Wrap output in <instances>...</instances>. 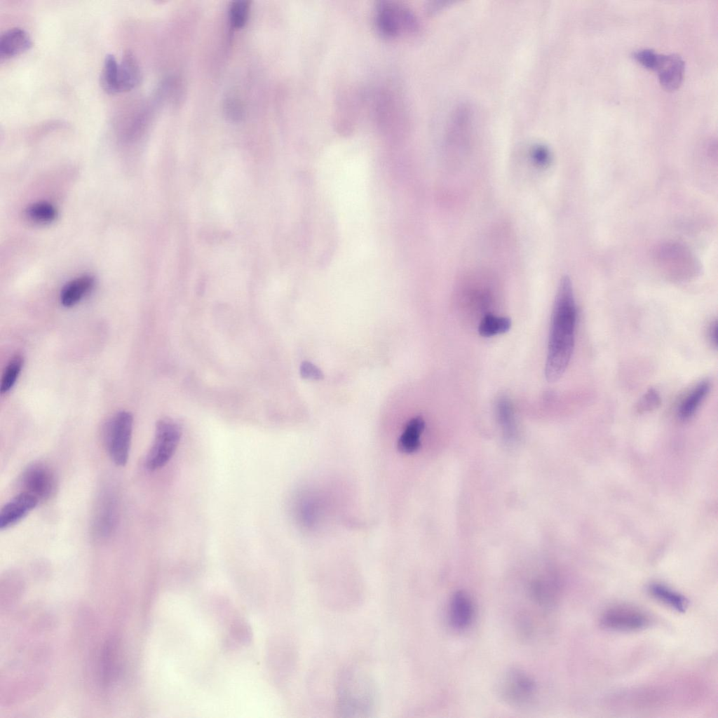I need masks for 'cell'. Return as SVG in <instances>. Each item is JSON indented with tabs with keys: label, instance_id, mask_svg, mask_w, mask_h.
Masks as SVG:
<instances>
[{
	"label": "cell",
	"instance_id": "cell-1",
	"mask_svg": "<svg viewBox=\"0 0 718 718\" xmlns=\"http://www.w3.org/2000/svg\"><path fill=\"white\" fill-rule=\"evenodd\" d=\"M576 306L571 280L563 277L553 304L545 376L549 382L557 381L571 360L575 339Z\"/></svg>",
	"mask_w": 718,
	"mask_h": 718
},
{
	"label": "cell",
	"instance_id": "cell-2",
	"mask_svg": "<svg viewBox=\"0 0 718 718\" xmlns=\"http://www.w3.org/2000/svg\"><path fill=\"white\" fill-rule=\"evenodd\" d=\"M338 705L343 716L362 717L373 712L377 705L375 684L366 672L350 668L340 679Z\"/></svg>",
	"mask_w": 718,
	"mask_h": 718
},
{
	"label": "cell",
	"instance_id": "cell-3",
	"mask_svg": "<svg viewBox=\"0 0 718 718\" xmlns=\"http://www.w3.org/2000/svg\"><path fill=\"white\" fill-rule=\"evenodd\" d=\"M133 424L132 414L126 411H121L111 416L104 426V445L111 459L117 466H123L128 461Z\"/></svg>",
	"mask_w": 718,
	"mask_h": 718
},
{
	"label": "cell",
	"instance_id": "cell-4",
	"mask_svg": "<svg viewBox=\"0 0 718 718\" xmlns=\"http://www.w3.org/2000/svg\"><path fill=\"white\" fill-rule=\"evenodd\" d=\"M181 438V428L169 419H162L156 425L154 439L146 456L145 466L149 470L164 466L174 454Z\"/></svg>",
	"mask_w": 718,
	"mask_h": 718
},
{
	"label": "cell",
	"instance_id": "cell-5",
	"mask_svg": "<svg viewBox=\"0 0 718 718\" xmlns=\"http://www.w3.org/2000/svg\"><path fill=\"white\" fill-rule=\"evenodd\" d=\"M499 691L502 699L509 704L524 706L534 700L537 686L529 674L522 669L513 668L508 670L502 676L499 684Z\"/></svg>",
	"mask_w": 718,
	"mask_h": 718
},
{
	"label": "cell",
	"instance_id": "cell-6",
	"mask_svg": "<svg viewBox=\"0 0 718 718\" xmlns=\"http://www.w3.org/2000/svg\"><path fill=\"white\" fill-rule=\"evenodd\" d=\"M376 24L381 34L393 36L402 31H412L417 27L413 12L407 7L390 1H381L377 6Z\"/></svg>",
	"mask_w": 718,
	"mask_h": 718
},
{
	"label": "cell",
	"instance_id": "cell-7",
	"mask_svg": "<svg viewBox=\"0 0 718 718\" xmlns=\"http://www.w3.org/2000/svg\"><path fill=\"white\" fill-rule=\"evenodd\" d=\"M21 485L23 492L34 496L39 501H47L57 490V478L55 472L46 464L34 463L22 473Z\"/></svg>",
	"mask_w": 718,
	"mask_h": 718
},
{
	"label": "cell",
	"instance_id": "cell-8",
	"mask_svg": "<svg viewBox=\"0 0 718 718\" xmlns=\"http://www.w3.org/2000/svg\"><path fill=\"white\" fill-rule=\"evenodd\" d=\"M649 617L641 610L632 607L616 606L606 610L600 623L604 628L618 631H636L646 628Z\"/></svg>",
	"mask_w": 718,
	"mask_h": 718
},
{
	"label": "cell",
	"instance_id": "cell-9",
	"mask_svg": "<svg viewBox=\"0 0 718 718\" xmlns=\"http://www.w3.org/2000/svg\"><path fill=\"white\" fill-rule=\"evenodd\" d=\"M31 494L22 492L13 497L1 509L0 529H8L23 519L39 503Z\"/></svg>",
	"mask_w": 718,
	"mask_h": 718
},
{
	"label": "cell",
	"instance_id": "cell-10",
	"mask_svg": "<svg viewBox=\"0 0 718 718\" xmlns=\"http://www.w3.org/2000/svg\"><path fill=\"white\" fill-rule=\"evenodd\" d=\"M658 79L661 86L668 90H674L682 83L684 62L682 58L675 54L660 55L657 67Z\"/></svg>",
	"mask_w": 718,
	"mask_h": 718
},
{
	"label": "cell",
	"instance_id": "cell-11",
	"mask_svg": "<svg viewBox=\"0 0 718 718\" xmlns=\"http://www.w3.org/2000/svg\"><path fill=\"white\" fill-rule=\"evenodd\" d=\"M527 590L531 600L535 604L542 608H548L555 602L559 586L554 579L541 576L531 579L527 586Z\"/></svg>",
	"mask_w": 718,
	"mask_h": 718
},
{
	"label": "cell",
	"instance_id": "cell-12",
	"mask_svg": "<svg viewBox=\"0 0 718 718\" xmlns=\"http://www.w3.org/2000/svg\"><path fill=\"white\" fill-rule=\"evenodd\" d=\"M449 621L458 630L466 628L473 616V605L469 595L463 590L455 592L449 603Z\"/></svg>",
	"mask_w": 718,
	"mask_h": 718
},
{
	"label": "cell",
	"instance_id": "cell-13",
	"mask_svg": "<svg viewBox=\"0 0 718 718\" xmlns=\"http://www.w3.org/2000/svg\"><path fill=\"white\" fill-rule=\"evenodd\" d=\"M32 46L27 32L20 27H12L0 36V57L8 59L19 55Z\"/></svg>",
	"mask_w": 718,
	"mask_h": 718
},
{
	"label": "cell",
	"instance_id": "cell-14",
	"mask_svg": "<svg viewBox=\"0 0 718 718\" xmlns=\"http://www.w3.org/2000/svg\"><path fill=\"white\" fill-rule=\"evenodd\" d=\"M119 93L128 92L135 88L140 82L141 73L136 57L130 50L123 55L118 63Z\"/></svg>",
	"mask_w": 718,
	"mask_h": 718
},
{
	"label": "cell",
	"instance_id": "cell-15",
	"mask_svg": "<svg viewBox=\"0 0 718 718\" xmlns=\"http://www.w3.org/2000/svg\"><path fill=\"white\" fill-rule=\"evenodd\" d=\"M93 285L94 279L90 276H82L69 281L62 289V304L66 307L74 306L92 290Z\"/></svg>",
	"mask_w": 718,
	"mask_h": 718
},
{
	"label": "cell",
	"instance_id": "cell-16",
	"mask_svg": "<svg viewBox=\"0 0 718 718\" xmlns=\"http://www.w3.org/2000/svg\"><path fill=\"white\" fill-rule=\"evenodd\" d=\"M425 428V421L421 416L411 419L398 441L399 451L411 454L417 451L421 446V435Z\"/></svg>",
	"mask_w": 718,
	"mask_h": 718
},
{
	"label": "cell",
	"instance_id": "cell-17",
	"mask_svg": "<svg viewBox=\"0 0 718 718\" xmlns=\"http://www.w3.org/2000/svg\"><path fill=\"white\" fill-rule=\"evenodd\" d=\"M653 597L679 612H684L688 607V600L681 594L669 587L653 583L649 587Z\"/></svg>",
	"mask_w": 718,
	"mask_h": 718
},
{
	"label": "cell",
	"instance_id": "cell-18",
	"mask_svg": "<svg viewBox=\"0 0 718 718\" xmlns=\"http://www.w3.org/2000/svg\"><path fill=\"white\" fill-rule=\"evenodd\" d=\"M710 384L703 381L697 384L681 402L678 414L682 419L690 418L700 406L710 391Z\"/></svg>",
	"mask_w": 718,
	"mask_h": 718
},
{
	"label": "cell",
	"instance_id": "cell-19",
	"mask_svg": "<svg viewBox=\"0 0 718 718\" xmlns=\"http://www.w3.org/2000/svg\"><path fill=\"white\" fill-rule=\"evenodd\" d=\"M498 419L506 440L513 441L517 435V428L511 402L506 396H501L496 403Z\"/></svg>",
	"mask_w": 718,
	"mask_h": 718
},
{
	"label": "cell",
	"instance_id": "cell-20",
	"mask_svg": "<svg viewBox=\"0 0 718 718\" xmlns=\"http://www.w3.org/2000/svg\"><path fill=\"white\" fill-rule=\"evenodd\" d=\"M116 520L115 501L107 496L101 503L95 519V527L99 534L107 536L114 529Z\"/></svg>",
	"mask_w": 718,
	"mask_h": 718
},
{
	"label": "cell",
	"instance_id": "cell-21",
	"mask_svg": "<svg viewBox=\"0 0 718 718\" xmlns=\"http://www.w3.org/2000/svg\"><path fill=\"white\" fill-rule=\"evenodd\" d=\"M118 63L111 54L106 55L100 76V84L102 89L109 94L119 93L118 90Z\"/></svg>",
	"mask_w": 718,
	"mask_h": 718
},
{
	"label": "cell",
	"instance_id": "cell-22",
	"mask_svg": "<svg viewBox=\"0 0 718 718\" xmlns=\"http://www.w3.org/2000/svg\"><path fill=\"white\" fill-rule=\"evenodd\" d=\"M511 325V320L508 317L496 316L487 313L481 320L478 326V332L481 336L489 337L507 332Z\"/></svg>",
	"mask_w": 718,
	"mask_h": 718
},
{
	"label": "cell",
	"instance_id": "cell-23",
	"mask_svg": "<svg viewBox=\"0 0 718 718\" xmlns=\"http://www.w3.org/2000/svg\"><path fill=\"white\" fill-rule=\"evenodd\" d=\"M27 215L34 222L46 224L56 218L57 210L50 203L41 201L31 205L27 210Z\"/></svg>",
	"mask_w": 718,
	"mask_h": 718
},
{
	"label": "cell",
	"instance_id": "cell-24",
	"mask_svg": "<svg viewBox=\"0 0 718 718\" xmlns=\"http://www.w3.org/2000/svg\"><path fill=\"white\" fill-rule=\"evenodd\" d=\"M23 365V358L20 355H15L7 364L3 372L1 382V392L9 391L18 379Z\"/></svg>",
	"mask_w": 718,
	"mask_h": 718
},
{
	"label": "cell",
	"instance_id": "cell-25",
	"mask_svg": "<svg viewBox=\"0 0 718 718\" xmlns=\"http://www.w3.org/2000/svg\"><path fill=\"white\" fill-rule=\"evenodd\" d=\"M249 4L246 1H237L232 3L229 17L233 27L241 29L243 27L248 19Z\"/></svg>",
	"mask_w": 718,
	"mask_h": 718
},
{
	"label": "cell",
	"instance_id": "cell-26",
	"mask_svg": "<svg viewBox=\"0 0 718 718\" xmlns=\"http://www.w3.org/2000/svg\"><path fill=\"white\" fill-rule=\"evenodd\" d=\"M661 399L657 391L653 388H649L639 400L636 408L639 412H649L661 405Z\"/></svg>",
	"mask_w": 718,
	"mask_h": 718
},
{
	"label": "cell",
	"instance_id": "cell-27",
	"mask_svg": "<svg viewBox=\"0 0 718 718\" xmlns=\"http://www.w3.org/2000/svg\"><path fill=\"white\" fill-rule=\"evenodd\" d=\"M661 54H658L651 49H641L634 53L633 57L639 64L644 67L655 70Z\"/></svg>",
	"mask_w": 718,
	"mask_h": 718
},
{
	"label": "cell",
	"instance_id": "cell-28",
	"mask_svg": "<svg viewBox=\"0 0 718 718\" xmlns=\"http://www.w3.org/2000/svg\"><path fill=\"white\" fill-rule=\"evenodd\" d=\"M300 375L306 379L318 381L324 378L322 371L309 361H304L300 366Z\"/></svg>",
	"mask_w": 718,
	"mask_h": 718
},
{
	"label": "cell",
	"instance_id": "cell-29",
	"mask_svg": "<svg viewBox=\"0 0 718 718\" xmlns=\"http://www.w3.org/2000/svg\"><path fill=\"white\" fill-rule=\"evenodd\" d=\"M226 113L227 116L232 119H238L241 116V109L240 105L233 100H229L227 101L225 105Z\"/></svg>",
	"mask_w": 718,
	"mask_h": 718
},
{
	"label": "cell",
	"instance_id": "cell-30",
	"mask_svg": "<svg viewBox=\"0 0 718 718\" xmlns=\"http://www.w3.org/2000/svg\"><path fill=\"white\" fill-rule=\"evenodd\" d=\"M717 320L712 321L708 329V337L712 343V346L717 348Z\"/></svg>",
	"mask_w": 718,
	"mask_h": 718
}]
</instances>
